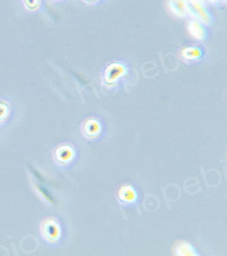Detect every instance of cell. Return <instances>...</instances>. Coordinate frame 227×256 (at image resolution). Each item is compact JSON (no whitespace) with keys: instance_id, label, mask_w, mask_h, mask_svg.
<instances>
[{"instance_id":"4","label":"cell","mask_w":227,"mask_h":256,"mask_svg":"<svg viewBox=\"0 0 227 256\" xmlns=\"http://www.w3.org/2000/svg\"><path fill=\"white\" fill-rule=\"evenodd\" d=\"M190 36L200 41H206L210 36L208 26H204L200 22L191 18L188 26Z\"/></svg>"},{"instance_id":"2","label":"cell","mask_w":227,"mask_h":256,"mask_svg":"<svg viewBox=\"0 0 227 256\" xmlns=\"http://www.w3.org/2000/svg\"><path fill=\"white\" fill-rule=\"evenodd\" d=\"M190 17H191L206 26H210L216 20L214 13L210 6L204 0H191L188 2Z\"/></svg>"},{"instance_id":"5","label":"cell","mask_w":227,"mask_h":256,"mask_svg":"<svg viewBox=\"0 0 227 256\" xmlns=\"http://www.w3.org/2000/svg\"><path fill=\"white\" fill-rule=\"evenodd\" d=\"M22 8L30 14H38L45 9L46 0H19Z\"/></svg>"},{"instance_id":"1","label":"cell","mask_w":227,"mask_h":256,"mask_svg":"<svg viewBox=\"0 0 227 256\" xmlns=\"http://www.w3.org/2000/svg\"><path fill=\"white\" fill-rule=\"evenodd\" d=\"M129 74V66L124 62H114L104 72V82L110 88L118 87Z\"/></svg>"},{"instance_id":"7","label":"cell","mask_w":227,"mask_h":256,"mask_svg":"<svg viewBox=\"0 0 227 256\" xmlns=\"http://www.w3.org/2000/svg\"><path fill=\"white\" fill-rule=\"evenodd\" d=\"M178 254H180V256H193L195 254L192 252L190 244H180L178 248Z\"/></svg>"},{"instance_id":"8","label":"cell","mask_w":227,"mask_h":256,"mask_svg":"<svg viewBox=\"0 0 227 256\" xmlns=\"http://www.w3.org/2000/svg\"><path fill=\"white\" fill-rule=\"evenodd\" d=\"M208 6L216 8H222L226 5V0H204Z\"/></svg>"},{"instance_id":"9","label":"cell","mask_w":227,"mask_h":256,"mask_svg":"<svg viewBox=\"0 0 227 256\" xmlns=\"http://www.w3.org/2000/svg\"><path fill=\"white\" fill-rule=\"evenodd\" d=\"M85 4L90 7H102L108 3V0H83Z\"/></svg>"},{"instance_id":"3","label":"cell","mask_w":227,"mask_h":256,"mask_svg":"<svg viewBox=\"0 0 227 256\" xmlns=\"http://www.w3.org/2000/svg\"><path fill=\"white\" fill-rule=\"evenodd\" d=\"M167 6L170 14L176 18L190 17V6L186 0H168Z\"/></svg>"},{"instance_id":"12","label":"cell","mask_w":227,"mask_h":256,"mask_svg":"<svg viewBox=\"0 0 227 256\" xmlns=\"http://www.w3.org/2000/svg\"><path fill=\"white\" fill-rule=\"evenodd\" d=\"M186 1H188V2H190V1H191V0H186Z\"/></svg>"},{"instance_id":"6","label":"cell","mask_w":227,"mask_h":256,"mask_svg":"<svg viewBox=\"0 0 227 256\" xmlns=\"http://www.w3.org/2000/svg\"><path fill=\"white\" fill-rule=\"evenodd\" d=\"M205 55L204 49L198 46L188 47L182 51V58L188 62H198Z\"/></svg>"},{"instance_id":"11","label":"cell","mask_w":227,"mask_h":256,"mask_svg":"<svg viewBox=\"0 0 227 256\" xmlns=\"http://www.w3.org/2000/svg\"><path fill=\"white\" fill-rule=\"evenodd\" d=\"M51 2H54V3H62V2H66L68 0H50Z\"/></svg>"},{"instance_id":"10","label":"cell","mask_w":227,"mask_h":256,"mask_svg":"<svg viewBox=\"0 0 227 256\" xmlns=\"http://www.w3.org/2000/svg\"><path fill=\"white\" fill-rule=\"evenodd\" d=\"M121 196H122V198H123L124 200L130 201V200H132V199L134 198L136 195H134V191H132L131 188H126V189H123V190H122Z\"/></svg>"}]
</instances>
